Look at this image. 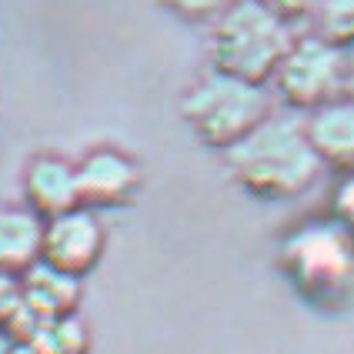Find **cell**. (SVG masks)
<instances>
[{
    "instance_id": "6da1fadb",
    "label": "cell",
    "mask_w": 354,
    "mask_h": 354,
    "mask_svg": "<svg viewBox=\"0 0 354 354\" xmlns=\"http://www.w3.org/2000/svg\"><path fill=\"white\" fill-rule=\"evenodd\" d=\"M227 164L237 184L257 197H295L308 191L321 171L308 131L291 118L257 124L244 140L227 147Z\"/></svg>"
},
{
    "instance_id": "7a4b0ae2",
    "label": "cell",
    "mask_w": 354,
    "mask_h": 354,
    "mask_svg": "<svg viewBox=\"0 0 354 354\" xmlns=\"http://www.w3.org/2000/svg\"><path fill=\"white\" fill-rule=\"evenodd\" d=\"M291 50L284 20L257 0H237L224 10L214 34L217 74L237 77L244 84H264L274 77L281 60Z\"/></svg>"
},
{
    "instance_id": "3957f363",
    "label": "cell",
    "mask_w": 354,
    "mask_h": 354,
    "mask_svg": "<svg viewBox=\"0 0 354 354\" xmlns=\"http://www.w3.org/2000/svg\"><path fill=\"white\" fill-rule=\"evenodd\" d=\"M281 268L295 288L317 304H335L354 295V244L331 224H308L284 241Z\"/></svg>"
},
{
    "instance_id": "277c9868",
    "label": "cell",
    "mask_w": 354,
    "mask_h": 354,
    "mask_svg": "<svg viewBox=\"0 0 354 354\" xmlns=\"http://www.w3.org/2000/svg\"><path fill=\"white\" fill-rule=\"evenodd\" d=\"M268 97L257 84H244L227 74H214L194 87L184 100V118L194 134L214 147H234L257 124H264Z\"/></svg>"
},
{
    "instance_id": "5b68a950",
    "label": "cell",
    "mask_w": 354,
    "mask_h": 354,
    "mask_svg": "<svg viewBox=\"0 0 354 354\" xmlns=\"http://www.w3.org/2000/svg\"><path fill=\"white\" fill-rule=\"evenodd\" d=\"M277 87L295 107H328L341 84V57L328 40H301L277 67Z\"/></svg>"
},
{
    "instance_id": "8992f818",
    "label": "cell",
    "mask_w": 354,
    "mask_h": 354,
    "mask_svg": "<svg viewBox=\"0 0 354 354\" xmlns=\"http://www.w3.org/2000/svg\"><path fill=\"white\" fill-rule=\"evenodd\" d=\"M104 251V231L87 211H67L44 221V254L40 261L64 274H87Z\"/></svg>"
},
{
    "instance_id": "52a82bcc",
    "label": "cell",
    "mask_w": 354,
    "mask_h": 354,
    "mask_svg": "<svg viewBox=\"0 0 354 354\" xmlns=\"http://www.w3.org/2000/svg\"><path fill=\"white\" fill-rule=\"evenodd\" d=\"M80 204L91 207H118L131 201L138 191V167L124 154L114 151H97L77 167Z\"/></svg>"
},
{
    "instance_id": "ba28073f",
    "label": "cell",
    "mask_w": 354,
    "mask_h": 354,
    "mask_svg": "<svg viewBox=\"0 0 354 354\" xmlns=\"http://www.w3.org/2000/svg\"><path fill=\"white\" fill-rule=\"evenodd\" d=\"M27 201H30V211L37 217H47V221L67 214V211H77V171L54 158L37 160L27 171Z\"/></svg>"
},
{
    "instance_id": "9c48e42d",
    "label": "cell",
    "mask_w": 354,
    "mask_h": 354,
    "mask_svg": "<svg viewBox=\"0 0 354 354\" xmlns=\"http://www.w3.org/2000/svg\"><path fill=\"white\" fill-rule=\"evenodd\" d=\"M44 254V217L34 211H0V271L24 277Z\"/></svg>"
},
{
    "instance_id": "30bf717a",
    "label": "cell",
    "mask_w": 354,
    "mask_h": 354,
    "mask_svg": "<svg viewBox=\"0 0 354 354\" xmlns=\"http://www.w3.org/2000/svg\"><path fill=\"white\" fill-rule=\"evenodd\" d=\"M80 297V277L64 274L50 264H34L27 274L20 277V301L24 308H30L40 321H50V317H64L74 315Z\"/></svg>"
},
{
    "instance_id": "8fae6325",
    "label": "cell",
    "mask_w": 354,
    "mask_h": 354,
    "mask_svg": "<svg viewBox=\"0 0 354 354\" xmlns=\"http://www.w3.org/2000/svg\"><path fill=\"white\" fill-rule=\"evenodd\" d=\"M308 140L315 154L328 164L351 167L354 164V100L321 107L308 127Z\"/></svg>"
},
{
    "instance_id": "7c38bea8",
    "label": "cell",
    "mask_w": 354,
    "mask_h": 354,
    "mask_svg": "<svg viewBox=\"0 0 354 354\" xmlns=\"http://www.w3.org/2000/svg\"><path fill=\"white\" fill-rule=\"evenodd\" d=\"M87 328L74 315L44 321L37 335L27 341L30 354H87Z\"/></svg>"
},
{
    "instance_id": "4fadbf2b",
    "label": "cell",
    "mask_w": 354,
    "mask_h": 354,
    "mask_svg": "<svg viewBox=\"0 0 354 354\" xmlns=\"http://www.w3.org/2000/svg\"><path fill=\"white\" fill-rule=\"evenodd\" d=\"M321 30L331 47H354V0H324Z\"/></svg>"
},
{
    "instance_id": "5bb4252c",
    "label": "cell",
    "mask_w": 354,
    "mask_h": 354,
    "mask_svg": "<svg viewBox=\"0 0 354 354\" xmlns=\"http://www.w3.org/2000/svg\"><path fill=\"white\" fill-rule=\"evenodd\" d=\"M17 308H20V277L0 271V331H7V324L17 315Z\"/></svg>"
},
{
    "instance_id": "9a60e30c",
    "label": "cell",
    "mask_w": 354,
    "mask_h": 354,
    "mask_svg": "<svg viewBox=\"0 0 354 354\" xmlns=\"http://www.w3.org/2000/svg\"><path fill=\"white\" fill-rule=\"evenodd\" d=\"M171 10L177 14H187V17H207L214 10H224V7H234L231 0H164Z\"/></svg>"
},
{
    "instance_id": "2e32d148",
    "label": "cell",
    "mask_w": 354,
    "mask_h": 354,
    "mask_svg": "<svg viewBox=\"0 0 354 354\" xmlns=\"http://www.w3.org/2000/svg\"><path fill=\"white\" fill-rule=\"evenodd\" d=\"M335 211H337V217H341L344 224H351V227H354V177H351V180H344V184L337 187Z\"/></svg>"
},
{
    "instance_id": "e0dca14e",
    "label": "cell",
    "mask_w": 354,
    "mask_h": 354,
    "mask_svg": "<svg viewBox=\"0 0 354 354\" xmlns=\"http://www.w3.org/2000/svg\"><path fill=\"white\" fill-rule=\"evenodd\" d=\"M257 3H264L268 10H274L277 17H295V14H304L315 0H257Z\"/></svg>"
},
{
    "instance_id": "ac0fdd59",
    "label": "cell",
    "mask_w": 354,
    "mask_h": 354,
    "mask_svg": "<svg viewBox=\"0 0 354 354\" xmlns=\"http://www.w3.org/2000/svg\"><path fill=\"white\" fill-rule=\"evenodd\" d=\"M0 354H30V348L17 337H10L7 331H0Z\"/></svg>"
},
{
    "instance_id": "d6986e66",
    "label": "cell",
    "mask_w": 354,
    "mask_h": 354,
    "mask_svg": "<svg viewBox=\"0 0 354 354\" xmlns=\"http://www.w3.org/2000/svg\"><path fill=\"white\" fill-rule=\"evenodd\" d=\"M348 91H351V97H354V71H351V77H348Z\"/></svg>"
}]
</instances>
